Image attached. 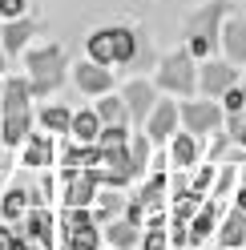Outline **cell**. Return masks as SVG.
Instances as JSON below:
<instances>
[{
	"instance_id": "cell-1",
	"label": "cell",
	"mask_w": 246,
	"mask_h": 250,
	"mask_svg": "<svg viewBox=\"0 0 246 250\" xmlns=\"http://www.w3.org/2000/svg\"><path fill=\"white\" fill-rule=\"evenodd\" d=\"M65 69V57H61V49L53 44V49H37L28 53V73H33V93H53L61 85V73Z\"/></svg>"
},
{
	"instance_id": "cell-2",
	"label": "cell",
	"mask_w": 246,
	"mask_h": 250,
	"mask_svg": "<svg viewBox=\"0 0 246 250\" xmlns=\"http://www.w3.org/2000/svg\"><path fill=\"white\" fill-rule=\"evenodd\" d=\"M158 81H162L165 89H174V93H190V89H194V69H190V57H186V53L170 57V61H165V69L158 73Z\"/></svg>"
},
{
	"instance_id": "cell-3",
	"label": "cell",
	"mask_w": 246,
	"mask_h": 250,
	"mask_svg": "<svg viewBox=\"0 0 246 250\" xmlns=\"http://www.w3.org/2000/svg\"><path fill=\"white\" fill-rule=\"evenodd\" d=\"M182 117H186V129L190 133H210L214 125L222 121V113H218L214 101H190L186 109H182Z\"/></svg>"
},
{
	"instance_id": "cell-4",
	"label": "cell",
	"mask_w": 246,
	"mask_h": 250,
	"mask_svg": "<svg viewBox=\"0 0 246 250\" xmlns=\"http://www.w3.org/2000/svg\"><path fill=\"white\" fill-rule=\"evenodd\" d=\"M174 125H178V105H174V101H162V105L149 113L145 137H149V142H165V137L174 133Z\"/></svg>"
},
{
	"instance_id": "cell-5",
	"label": "cell",
	"mask_w": 246,
	"mask_h": 250,
	"mask_svg": "<svg viewBox=\"0 0 246 250\" xmlns=\"http://www.w3.org/2000/svg\"><path fill=\"white\" fill-rule=\"evenodd\" d=\"M97 190V174L93 169H69V206H89Z\"/></svg>"
},
{
	"instance_id": "cell-6",
	"label": "cell",
	"mask_w": 246,
	"mask_h": 250,
	"mask_svg": "<svg viewBox=\"0 0 246 250\" xmlns=\"http://www.w3.org/2000/svg\"><path fill=\"white\" fill-rule=\"evenodd\" d=\"M89 57H93L97 65L117 61V28H101V33L89 37Z\"/></svg>"
},
{
	"instance_id": "cell-7",
	"label": "cell",
	"mask_w": 246,
	"mask_h": 250,
	"mask_svg": "<svg viewBox=\"0 0 246 250\" xmlns=\"http://www.w3.org/2000/svg\"><path fill=\"white\" fill-rule=\"evenodd\" d=\"M28 97H33V81H24V77H12L0 93V101H4V113H17V109H28Z\"/></svg>"
},
{
	"instance_id": "cell-8",
	"label": "cell",
	"mask_w": 246,
	"mask_h": 250,
	"mask_svg": "<svg viewBox=\"0 0 246 250\" xmlns=\"http://www.w3.org/2000/svg\"><path fill=\"white\" fill-rule=\"evenodd\" d=\"M121 97L129 101V113L133 117H145L149 121V105H153V89L145 85V81H133V85H125V93Z\"/></svg>"
},
{
	"instance_id": "cell-9",
	"label": "cell",
	"mask_w": 246,
	"mask_h": 250,
	"mask_svg": "<svg viewBox=\"0 0 246 250\" xmlns=\"http://www.w3.org/2000/svg\"><path fill=\"white\" fill-rule=\"evenodd\" d=\"M77 85H81L85 93H105V89L113 85V77L93 61V65H81V69H77Z\"/></svg>"
},
{
	"instance_id": "cell-10",
	"label": "cell",
	"mask_w": 246,
	"mask_h": 250,
	"mask_svg": "<svg viewBox=\"0 0 246 250\" xmlns=\"http://www.w3.org/2000/svg\"><path fill=\"white\" fill-rule=\"evenodd\" d=\"M230 81H234V69H226V65H206V69H202V89L210 93V97L226 93Z\"/></svg>"
},
{
	"instance_id": "cell-11",
	"label": "cell",
	"mask_w": 246,
	"mask_h": 250,
	"mask_svg": "<svg viewBox=\"0 0 246 250\" xmlns=\"http://www.w3.org/2000/svg\"><path fill=\"white\" fill-rule=\"evenodd\" d=\"M28 133V109H17V113H4V129H0V137H4L8 146H20Z\"/></svg>"
},
{
	"instance_id": "cell-12",
	"label": "cell",
	"mask_w": 246,
	"mask_h": 250,
	"mask_svg": "<svg viewBox=\"0 0 246 250\" xmlns=\"http://www.w3.org/2000/svg\"><path fill=\"white\" fill-rule=\"evenodd\" d=\"M73 137H77V142H97V133H101V117L97 113H89V109H85V113H77L73 117V129H69Z\"/></svg>"
},
{
	"instance_id": "cell-13",
	"label": "cell",
	"mask_w": 246,
	"mask_h": 250,
	"mask_svg": "<svg viewBox=\"0 0 246 250\" xmlns=\"http://www.w3.org/2000/svg\"><path fill=\"white\" fill-rule=\"evenodd\" d=\"M218 242H222L226 250L246 242V210H234V214L226 218V226H222V238H218Z\"/></svg>"
},
{
	"instance_id": "cell-14",
	"label": "cell",
	"mask_w": 246,
	"mask_h": 250,
	"mask_svg": "<svg viewBox=\"0 0 246 250\" xmlns=\"http://www.w3.org/2000/svg\"><path fill=\"white\" fill-rule=\"evenodd\" d=\"M226 53H230V61H246V21L226 24Z\"/></svg>"
},
{
	"instance_id": "cell-15",
	"label": "cell",
	"mask_w": 246,
	"mask_h": 250,
	"mask_svg": "<svg viewBox=\"0 0 246 250\" xmlns=\"http://www.w3.org/2000/svg\"><path fill=\"white\" fill-rule=\"evenodd\" d=\"M41 121H44V129H49V133H69L73 129V113H69V109H61V105H49L41 113Z\"/></svg>"
},
{
	"instance_id": "cell-16",
	"label": "cell",
	"mask_w": 246,
	"mask_h": 250,
	"mask_svg": "<svg viewBox=\"0 0 246 250\" xmlns=\"http://www.w3.org/2000/svg\"><path fill=\"white\" fill-rule=\"evenodd\" d=\"M33 37V24L28 21H12L8 28H4V49L8 53H17V49H24V41Z\"/></svg>"
},
{
	"instance_id": "cell-17",
	"label": "cell",
	"mask_w": 246,
	"mask_h": 250,
	"mask_svg": "<svg viewBox=\"0 0 246 250\" xmlns=\"http://www.w3.org/2000/svg\"><path fill=\"white\" fill-rule=\"evenodd\" d=\"M65 166L69 169H93V166H101V146L97 149H69L65 153Z\"/></svg>"
},
{
	"instance_id": "cell-18",
	"label": "cell",
	"mask_w": 246,
	"mask_h": 250,
	"mask_svg": "<svg viewBox=\"0 0 246 250\" xmlns=\"http://www.w3.org/2000/svg\"><path fill=\"white\" fill-rule=\"evenodd\" d=\"M97 117L105 121V125H125L129 121V105H121V101H101V109H97Z\"/></svg>"
},
{
	"instance_id": "cell-19",
	"label": "cell",
	"mask_w": 246,
	"mask_h": 250,
	"mask_svg": "<svg viewBox=\"0 0 246 250\" xmlns=\"http://www.w3.org/2000/svg\"><path fill=\"white\" fill-rule=\"evenodd\" d=\"M105 238H109L117 250H125V246L137 242V230H133V222H113L109 230H105Z\"/></svg>"
},
{
	"instance_id": "cell-20",
	"label": "cell",
	"mask_w": 246,
	"mask_h": 250,
	"mask_svg": "<svg viewBox=\"0 0 246 250\" xmlns=\"http://www.w3.org/2000/svg\"><path fill=\"white\" fill-rule=\"evenodd\" d=\"M69 246L73 250H97V226H73L69 230Z\"/></svg>"
},
{
	"instance_id": "cell-21",
	"label": "cell",
	"mask_w": 246,
	"mask_h": 250,
	"mask_svg": "<svg viewBox=\"0 0 246 250\" xmlns=\"http://www.w3.org/2000/svg\"><path fill=\"white\" fill-rule=\"evenodd\" d=\"M49 153H53V142L49 137H37V142H28V149H24V166H44Z\"/></svg>"
},
{
	"instance_id": "cell-22",
	"label": "cell",
	"mask_w": 246,
	"mask_h": 250,
	"mask_svg": "<svg viewBox=\"0 0 246 250\" xmlns=\"http://www.w3.org/2000/svg\"><path fill=\"white\" fill-rule=\"evenodd\" d=\"M28 234H33L37 242H49L53 238V218L44 214V210H37L33 218H28Z\"/></svg>"
},
{
	"instance_id": "cell-23",
	"label": "cell",
	"mask_w": 246,
	"mask_h": 250,
	"mask_svg": "<svg viewBox=\"0 0 246 250\" xmlns=\"http://www.w3.org/2000/svg\"><path fill=\"white\" fill-rule=\"evenodd\" d=\"M0 210H4V218H20L24 214V190H8L4 202H0Z\"/></svg>"
},
{
	"instance_id": "cell-24",
	"label": "cell",
	"mask_w": 246,
	"mask_h": 250,
	"mask_svg": "<svg viewBox=\"0 0 246 250\" xmlns=\"http://www.w3.org/2000/svg\"><path fill=\"white\" fill-rule=\"evenodd\" d=\"M174 162H178V166H190V162H194V137H190V133H182L178 142H174Z\"/></svg>"
},
{
	"instance_id": "cell-25",
	"label": "cell",
	"mask_w": 246,
	"mask_h": 250,
	"mask_svg": "<svg viewBox=\"0 0 246 250\" xmlns=\"http://www.w3.org/2000/svg\"><path fill=\"white\" fill-rule=\"evenodd\" d=\"M210 230H214V206H206L202 214L194 218V226H190V238H206Z\"/></svg>"
},
{
	"instance_id": "cell-26",
	"label": "cell",
	"mask_w": 246,
	"mask_h": 250,
	"mask_svg": "<svg viewBox=\"0 0 246 250\" xmlns=\"http://www.w3.org/2000/svg\"><path fill=\"white\" fill-rule=\"evenodd\" d=\"M101 146H125V125H105V129L97 133Z\"/></svg>"
},
{
	"instance_id": "cell-27",
	"label": "cell",
	"mask_w": 246,
	"mask_h": 250,
	"mask_svg": "<svg viewBox=\"0 0 246 250\" xmlns=\"http://www.w3.org/2000/svg\"><path fill=\"white\" fill-rule=\"evenodd\" d=\"M129 153H133V166H137V174L145 169V153H149V137H137V142L129 146Z\"/></svg>"
},
{
	"instance_id": "cell-28",
	"label": "cell",
	"mask_w": 246,
	"mask_h": 250,
	"mask_svg": "<svg viewBox=\"0 0 246 250\" xmlns=\"http://www.w3.org/2000/svg\"><path fill=\"white\" fill-rule=\"evenodd\" d=\"M222 101H226L230 113H242V105H246V89H226V93H222Z\"/></svg>"
},
{
	"instance_id": "cell-29",
	"label": "cell",
	"mask_w": 246,
	"mask_h": 250,
	"mask_svg": "<svg viewBox=\"0 0 246 250\" xmlns=\"http://www.w3.org/2000/svg\"><path fill=\"white\" fill-rule=\"evenodd\" d=\"M129 57H133V33L117 28V61H129Z\"/></svg>"
},
{
	"instance_id": "cell-30",
	"label": "cell",
	"mask_w": 246,
	"mask_h": 250,
	"mask_svg": "<svg viewBox=\"0 0 246 250\" xmlns=\"http://www.w3.org/2000/svg\"><path fill=\"white\" fill-rule=\"evenodd\" d=\"M65 226H69V230H73V226H93V218H89L85 210H69V214H65Z\"/></svg>"
},
{
	"instance_id": "cell-31",
	"label": "cell",
	"mask_w": 246,
	"mask_h": 250,
	"mask_svg": "<svg viewBox=\"0 0 246 250\" xmlns=\"http://www.w3.org/2000/svg\"><path fill=\"white\" fill-rule=\"evenodd\" d=\"M165 246H170V242H165L162 230H149V234H145V250H165Z\"/></svg>"
},
{
	"instance_id": "cell-32",
	"label": "cell",
	"mask_w": 246,
	"mask_h": 250,
	"mask_svg": "<svg viewBox=\"0 0 246 250\" xmlns=\"http://www.w3.org/2000/svg\"><path fill=\"white\" fill-rule=\"evenodd\" d=\"M0 12H4V17H20V12H24V0H0Z\"/></svg>"
},
{
	"instance_id": "cell-33",
	"label": "cell",
	"mask_w": 246,
	"mask_h": 250,
	"mask_svg": "<svg viewBox=\"0 0 246 250\" xmlns=\"http://www.w3.org/2000/svg\"><path fill=\"white\" fill-rule=\"evenodd\" d=\"M210 182H214V169H202V174H198V190H206Z\"/></svg>"
},
{
	"instance_id": "cell-34",
	"label": "cell",
	"mask_w": 246,
	"mask_h": 250,
	"mask_svg": "<svg viewBox=\"0 0 246 250\" xmlns=\"http://www.w3.org/2000/svg\"><path fill=\"white\" fill-rule=\"evenodd\" d=\"M0 250H12V230L0 226Z\"/></svg>"
},
{
	"instance_id": "cell-35",
	"label": "cell",
	"mask_w": 246,
	"mask_h": 250,
	"mask_svg": "<svg viewBox=\"0 0 246 250\" xmlns=\"http://www.w3.org/2000/svg\"><path fill=\"white\" fill-rule=\"evenodd\" d=\"M238 210H246V186L238 190Z\"/></svg>"
},
{
	"instance_id": "cell-36",
	"label": "cell",
	"mask_w": 246,
	"mask_h": 250,
	"mask_svg": "<svg viewBox=\"0 0 246 250\" xmlns=\"http://www.w3.org/2000/svg\"><path fill=\"white\" fill-rule=\"evenodd\" d=\"M238 142H242V146H246V121H242V125H238Z\"/></svg>"
},
{
	"instance_id": "cell-37",
	"label": "cell",
	"mask_w": 246,
	"mask_h": 250,
	"mask_svg": "<svg viewBox=\"0 0 246 250\" xmlns=\"http://www.w3.org/2000/svg\"><path fill=\"white\" fill-rule=\"evenodd\" d=\"M0 69H4V53H0Z\"/></svg>"
},
{
	"instance_id": "cell-38",
	"label": "cell",
	"mask_w": 246,
	"mask_h": 250,
	"mask_svg": "<svg viewBox=\"0 0 246 250\" xmlns=\"http://www.w3.org/2000/svg\"><path fill=\"white\" fill-rule=\"evenodd\" d=\"M0 93H4V85H0Z\"/></svg>"
}]
</instances>
